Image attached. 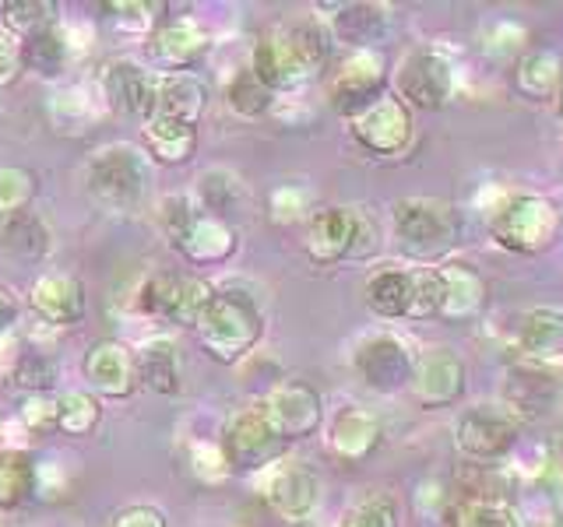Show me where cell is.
Masks as SVG:
<instances>
[{
    "label": "cell",
    "mask_w": 563,
    "mask_h": 527,
    "mask_svg": "<svg viewBox=\"0 0 563 527\" xmlns=\"http://www.w3.org/2000/svg\"><path fill=\"white\" fill-rule=\"evenodd\" d=\"M88 193L106 211H137L148 198L152 166L148 155L134 145H106L88 162Z\"/></svg>",
    "instance_id": "obj_5"
},
{
    "label": "cell",
    "mask_w": 563,
    "mask_h": 527,
    "mask_svg": "<svg viewBox=\"0 0 563 527\" xmlns=\"http://www.w3.org/2000/svg\"><path fill=\"white\" fill-rule=\"evenodd\" d=\"M0 254L18 264H40L49 254V228L35 211L0 222Z\"/></svg>",
    "instance_id": "obj_31"
},
{
    "label": "cell",
    "mask_w": 563,
    "mask_h": 527,
    "mask_svg": "<svg viewBox=\"0 0 563 527\" xmlns=\"http://www.w3.org/2000/svg\"><path fill=\"white\" fill-rule=\"evenodd\" d=\"M0 527H8V524H4V520H0Z\"/></svg>",
    "instance_id": "obj_56"
},
{
    "label": "cell",
    "mask_w": 563,
    "mask_h": 527,
    "mask_svg": "<svg viewBox=\"0 0 563 527\" xmlns=\"http://www.w3.org/2000/svg\"><path fill=\"white\" fill-rule=\"evenodd\" d=\"M563 75V57L553 49H525L510 70V85L528 102H553Z\"/></svg>",
    "instance_id": "obj_28"
},
{
    "label": "cell",
    "mask_w": 563,
    "mask_h": 527,
    "mask_svg": "<svg viewBox=\"0 0 563 527\" xmlns=\"http://www.w3.org/2000/svg\"><path fill=\"white\" fill-rule=\"evenodd\" d=\"M515 345L521 359H550L563 345V310L560 306H532L521 313Z\"/></svg>",
    "instance_id": "obj_30"
},
{
    "label": "cell",
    "mask_w": 563,
    "mask_h": 527,
    "mask_svg": "<svg viewBox=\"0 0 563 527\" xmlns=\"http://www.w3.org/2000/svg\"><path fill=\"white\" fill-rule=\"evenodd\" d=\"M363 299L380 321H409L412 313V271L401 268H380L366 278Z\"/></svg>",
    "instance_id": "obj_29"
},
{
    "label": "cell",
    "mask_w": 563,
    "mask_h": 527,
    "mask_svg": "<svg viewBox=\"0 0 563 527\" xmlns=\"http://www.w3.org/2000/svg\"><path fill=\"white\" fill-rule=\"evenodd\" d=\"M158 75V70H155ZM208 105V85L190 75V70H176V75H158L155 78V113L173 116L198 127V120Z\"/></svg>",
    "instance_id": "obj_26"
},
{
    "label": "cell",
    "mask_w": 563,
    "mask_h": 527,
    "mask_svg": "<svg viewBox=\"0 0 563 527\" xmlns=\"http://www.w3.org/2000/svg\"><path fill=\"white\" fill-rule=\"evenodd\" d=\"M236 246H240L236 228L225 218L205 215L201 211V215L194 218V225L184 233V239L176 243V250H180L190 264H198V268H211V264H225L233 257Z\"/></svg>",
    "instance_id": "obj_25"
},
{
    "label": "cell",
    "mask_w": 563,
    "mask_h": 527,
    "mask_svg": "<svg viewBox=\"0 0 563 527\" xmlns=\"http://www.w3.org/2000/svg\"><path fill=\"white\" fill-rule=\"evenodd\" d=\"M328 450L331 457H339L342 464H363L366 457H374L384 429L380 418L363 408V404H342L339 412L328 418Z\"/></svg>",
    "instance_id": "obj_18"
},
{
    "label": "cell",
    "mask_w": 563,
    "mask_h": 527,
    "mask_svg": "<svg viewBox=\"0 0 563 527\" xmlns=\"http://www.w3.org/2000/svg\"><path fill=\"white\" fill-rule=\"evenodd\" d=\"M257 489H261L264 506L286 524L310 520L317 503H321V479H317V471L307 461H299V457H278L275 464L261 471Z\"/></svg>",
    "instance_id": "obj_9"
},
{
    "label": "cell",
    "mask_w": 563,
    "mask_h": 527,
    "mask_svg": "<svg viewBox=\"0 0 563 527\" xmlns=\"http://www.w3.org/2000/svg\"><path fill=\"white\" fill-rule=\"evenodd\" d=\"M240 201H243V183H240L236 172H229V169H208V172H201V180H198V208L205 211V215L225 218Z\"/></svg>",
    "instance_id": "obj_37"
},
{
    "label": "cell",
    "mask_w": 563,
    "mask_h": 527,
    "mask_svg": "<svg viewBox=\"0 0 563 527\" xmlns=\"http://www.w3.org/2000/svg\"><path fill=\"white\" fill-rule=\"evenodd\" d=\"M141 137H145V152L148 158L163 166H184L198 152V127L173 116H148L141 123Z\"/></svg>",
    "instance_id": "obj_27"
},
{
    "label": "cell",
    "mask_w": 563,
    "mask_h": 527,
    "mask_svg": "<svg viewBox=\"0 0 563 527\" xmlns=\"http://www.w3.org/2000/svg\"><path fill=\"white\" fill-rule=\"evenodd\" d=\"M342 527H401L398 503L387 492H369V496L345 509Z\"/></svg>",
    "instance_id": "obj_43"
},
{
    "label": "cell",
    "mask_w": 563,
    "mask_h": 527,
    "mask_svg": "<svg viewBox=\"0 0 563 527\" xmlns=\"http://www.w3.org/2000/svg\"><path fill=\"white\" fill-rule=\"evenodd\" d=\"M268 211H272V222H278V225L303 222V218H310V190L303 183H282L272 190Z\"/></svg>",
    "instance_id": "obj_45"
},
{
    "label": "cell",
    "mask_w": 563,
    "mask_h": 527,
    "mask_svg": "<svg viewBox=\"0 0 563 527\" xmlns=\"http://www.w3.org/2000/svg\"><path fill=\"white\" fill-rule=\"evenodd\" d=\"M211 295H216V289H211L205 278L163 271L145 281V289H141V310L155 316V321L194 327Z\"/></svg>",
    "instance_id": "obj_14"
},
{
    "label": "cell",
    "mask_w": 563,
    "mask_h": 527,
    "mask_svg": "<svg viewBox=\"0 0 563 527\" xmlns=\"http://www.w3.org/2000/svg\"><path fill=\"white\" fill-rule=\"evenodd\" d=\"M201 348L211 359L222 366H233L246 359L254 351V345L264 334V313L254 303V295H246L240 289H216V295L208 299V306L201 310L198 324H194Z\"/></svg>",
    "instance_id": "obj_2"
},
{
    "label": "cell",
    "mask_w": 563,
    "mask_h": 527,
    "mask_svg": "<svg viewBox=\"0 0 563 527\" xmlns=\"http://www.w3.org/2000/svg\"><path fill=\"white\" fill-rule=\"evenodd\" d=\"M155 70H145L134 60H113L102 70V96L113 113L137 116L145 123L155 116Z\"/></svg>",
    "instance_id": "obj_21"
},
{
    "label": "cell",
    "mask_w": 563,
    "mask_h": 527,
    "mask_svg": "<svg viewBox=\"0 0 563 527\" xmlns=\"http://www.w3.org/2000/svg\"><path fill=\"white\" fill-rule=\"evenodd\" d=\"M225 102H229V110H233L236 116H243V120H261V116H268V113H272L275 92L254 75L251 67H243L240 75H236L233 81H229V88H225Z\"/></svg>",
    "instance_id": "obj_36"
},
{
    "label": "cell",
    "mask_w": 563,
    "mask_h": 527,
    "mask_svg": "<svg viewBox=\"0 0 563 527\" xmlns=\"http://www.w3.org/2000/svg\"><path fill=\"white\" fill-rule=\"evenodd\" d=\"M57 4L53 0H4L0 4V18H4V29L14 35L18 43L32 40L46 29L57 25Z\"/></svg>",
    "instance_id": "obj_35"
},
{
    "label": "cell",
    "mask_w": 563,
    "mask_h": 527,
    "mask_svg": "<svg viewBox=\"0 0 563 527\" xmlns=\"http://www.w3.org/2000/svg\"><path fill=\"white\" fill-rule=\"evenodd\" d=\"M412 366H416V351L391 330L369 334V338H363L356 351H352V373L360 377L363 386H369V391H377V394L409 391Z\"/></svg>",
    "instance_id": "obj_11"
},
{
    "label": "cell",
    "mask_w": 563,
    "mask_h": 527,
    "mask_svg": "<svg viewBox=\"0 0 563 527\" xmlns=\"http://www.w3.org/2000/svg\"><path fill=\"white\" fill-rule=\"evenodd\" d=\"M219 447H222L229 471L261 474L268 464H275L278 457H286L289 444L272 429V422H268V415H264L261 401H257V404H251V408L236 412L233 418L225 422Z\"/></svg>",
    "instance_id": "obj_8"
},
{
    "label": "cell",
    "mask_w": 563,
    "mask_h": 527,
    "mask_svg": "<svg viewBox=\"0 0 563 527\" xmlns=\"http://www.w3.org/2000/svg\"><path fill=\"white\" fill-rule=\"evenodd\" d=\"M440 271H444V313H440V324L479 321L489 303L486 278L475 271L472 264H462V260L440 264Z\"/></svg>",
    "instance_id": "obj_23"
},
{
    "label": "cell",
    "mask_w": 563,
    "mask_h": 527,
    "mask_svg": "<svg viewBox=\"0 0 563 527\" xmlns=\"http://www.w3.org/2000/svg\"><path fill=\"white\" fill-rule=\"evenodd\" d=\"M85 380L92 383V391L102 394V397H113V401H123L131 397L141 380H137V356L123 345V341H96L88 348L85 356Z\"/></svg>",
    "instance_id": "obj_19"
},
{
    "label": "cell",
    "mask_w": 563,
    "mask_h": 527,
    "mask_svg": "<svg viewBox=\"0 0 563 527\" xmlns=\"http://www.w3.org/2000/svg\"><path fill=\"white\" fill-rule=\"evenodd\" d=\"M22 53H18V46L8 40V35H0V88H8L18 81V75H22Z\"/></svg>",
    "instance_id": "obj_50"
},
{
    "label": "cell",
    "mask_w": 563,
    "mask_h": 527,
    "mask_svg": "<svg viewBox=\"0 0 563 527\" xmlns=\"http://www.w3.org/2000/svg\"><path fill=\"white\" fill-rule=\"evenodd\" d=\"M560 233V211L539 193H510L489 211V236L507 254L536 257L550 250Z\"/></svg>",
    "instance_id": "obj_4"
},
{
    "label": "cell",
    "mask_w": 563,
    "mask_h": 527,
    "mask_svg": "<svg viewBox=\"0 0 563 527\" xmlns=\"http://www.w3.org/2000/svg\"><path fill=\"white\" fill-rule=\"evenodd\" d=\"M29 303L35 310L43 324L49 327H75L81 316H85V285L75 274H64V271H49L43 278H35V285L29 292Z\"/></svg>",
    "instance_id": "obj_22"
},
{
    "label": "cell",
    "mask_w": 563,
    "mask_h": 527,
    "mask_svg": "<svg viewBox=\"0 0 563 527\" xmlns=\"http://www.w3.org/2000/svg\"><path fill=\"white\" fill-rule=\"evenodd\" d=\"M208 49V32L201 29L198 18H169L148 35V57L158 67V75H176L198 64Z\"/></svg>",
    "instance_id": "obj_20"
},
{
    "label": "cell",
    "mask_w": 563,
    "mask_h": 527,
    "mask_svg": "<svg viewBox=\"0 0 563 527\" xmlns=\"http://www.w3.org/2000/svg\"><path fill=\"white\" fill-rule=\"evenodd\" d=\"M560 422H563V397H560Z\"/></svg>",
    "instance_id": "obj_55"
},
{
    "label": "cell",
    "mask_w": 563,
    "mask_h": 527,
    "mask_svg": "<svg viewBox=\"0 0 563 527\" xmlns=\"http://www.w3.org/2000/svg\"><path fill=\"white\" fill-rule=\"evenodd\" d=\"M451 527H521V517L504 500H462L451 509Z\"/></svg>",
    "instance_id": "obj_39"
},
{
    "label": "cell",
    "mask_w": 563,
    "mask_h": 527,
    "mask_svg": "<svg viewBox=\"0 0 563 527\" xmlns=\"http://www.w3.org/2000/svg\"><path fill=\"white\" fill-rule=\"evenodd\" d=\"M331 35L339 43H345L352 53L356 49H377V43H384L387 25H391V14H387L384 4H369V0H360V4H334L331 8Z\"/></svg>",
    "instance_id": "obj_24"
},
{
    "label": "cell",
    "mask_w": 563,
    "mask_h": 527,
    "mask_svg": "<svg viewBox=\"0 0 563 527\" xmlns=\"http://www.w3.org/2000/svg\"><path fill=\"white\" fill-rule=\"evenodd\" d=\"M331 35L317 22H286L254 43L251 70L272 92H296L313 81L328 64Z\"/></svg>",
    "instance_id": "obj_1"
},
{
    "label": "cell",
    "mask_w": 563,
    "mask_h": 527,
    "mask_svg": "<svg viewBox=\"0 0 563 527\" xmlns=\"http://www.w3.org/2000/svg\"><path fill=\"white\" fill-rule=\"evenodd\" d=\"M22 351H25V345L14 334V327L0 330V380H8L14 373V366H18V359H22Z\"/></svg>",
    "instance_id": "obj_51"
},
{
    "label": "cell",
    "mask_w": 563,
    "mask_h": 527,
    "mask_svg": "<svg viewBox=\"0 0 563 527\" xmlns=\"http://www.w3.org/2000/svg\"><path fill=\"white\" fill-rule=\"evenodd\" d=\"M110 527H169L166 524V514L158 506H145V503H137V506H123L113 514Z\"/></svg>",
    "instance_id": "obj_49"
},
{
    "label": "cell",
    "mask_w": 563,
    "mask_h": 527,
    "mask_svg": "<svg viewBox=\"0 0 563 527\" xmlns=\"http://www.w3.org/2000/svg\"><path fill=\"white\" fill-rule=\"evenodd\" d=\"M35 482H40V471H35L32 453L0 447V509L29 503L35 496Z\"/></svg>",
    "instance_id": "obj_34"
},
{
    "label": "cell",
    "mask_w": 563,
    "mask_h": 527,
    "mask_svg": "<svg viewBox=\"0 0 563 527\" xmlns=\"http://www.w3.org/2000/svg\"><path fill=\"white\" fill-rule=\"evenodd\" d=\"M102 418V404L88 391H67L57 397V433L64 436H88Z\"/></svg>",
    "instance_id": "obj_38"
},
{
    "label": "cell",
    "mask_w": 563,
    "mask_h": 527,
    "mask_svg": "<svg viewBox=\"0 0 563 527\" xmlns=\"http://www.w3.org/2000/svg\"><path fill=\"white\" fill-rule=\"evenodd\" d=\"M0 436H4V415H0Z\"/></svg>",
    "instance_id": "obj_54"
},
{
    "label": "cell",
    "mask_w": 563,
    "mask_h": 527,
    "mask_svg": "<svg viewBox=\"0 0 563 527\" xmlns=\"http://www.w3.org/2000/svg\"><path fill=\"white\" fill-rule=\"evenodd\" d=\"M521 426L504 401H479L454 418V447L472 464H497L515 453Z\"/></svg>",
    "instance_id": "obj_6"
},
{
    "label": "cell",
    "mask_w": 563,
    "mask_h": 527,
    "mask_svg": "<svg viewBox=\"0 0 563 527\" xmlns=\"http://www.w3.org/2000/svg\"><path fill=\"white\" fill-rule=\"evenodd\" d=\"M18 53H22V67L32 70L40 78H60L67 57H70V43H67V32L60 25H53L32 40L18 43Z\"/></svg>",
    "instance_id": "obj_33"
},
{
    "label": "cell",
    "mask_w": 563,
    "mask_h": 527,
    "mask_svg": "<svg viewBox=\"0 0 563 527\" xmlns=\"http://www.w3.org/2000/svg\"><path fill=\"white\" fill-rule=\"evenodd\" d=\"M35 176L22 166H0V222L32 211L35 201Z\"/></svg>",
    "instance_id": "obj_41"
},
{
    "label": "cell",
    "mask_w": 563,
    "mask_h": 527,
    "mask_svg": "<svg viewBox=\"0 0 563 527\" xmlns=\"http://www.w3.org/2000/svg\"><path fill=\"white\" fill-rule=\"evenodd\" d=\"M440 313H444V271H440V264L416 268L409 321H440Z\"/></svg>",
    "instance_id": "obj_40"
},
{
    "label": "cell",
    "mask_w": 563,
    "mask_h": 527,
    "mask_svg": "<svg viewBox=\"0 0 563 527\" xmlns=\"http://www.w3.org/2000/svg\"><path fill=\"white\" fill-rule=\"evenodd\" d=\"M525 29L518 22H507V18H497V22H486L483 29V46L489 53H504V49H518L525 43Z\"/></svg>",
    "instance_id": "obj_48"
},
{
    "label": "cell",
    "mask_w": 563,
    "mask_h": 527,
    "mask_svg": "<svg viewBox=\"0 0 563 527\" xmlns=\"http://www.w3.org/2000/svg\"><path fill=\"white\" fill-rule=\"evenodd\" d=\"M14 316H18V306H14V299H11V292H8L4 285H0V330H11Z\"/></svg>",
    "instance_id": "obj_52"
},
{
    "label": "cell",
    "mask_w": 563,
    "mask_h": 527,
    "mask_svg": "<svg viewBox=\"0 0 563 527\" xmlns=\"http://www.w3.org/2000/svg\"><path fill=\"white\" fill-rule=\"evenodd\" d=\"M553 102H556V116L563 120V75H560V88H556V99Z\"/></svg>",
    "instance_id": "obj_53"
},
{
    "label": "cell",
    "mask_w": 563,
    "mask_h": 527,
    "mask_svg": "<svg viewBox=\"0 0 563 527\" xmlns=\"http://www.w3.org/2000/svg\"><path fill=\"white\" fill-rule=\"evenodd\" d=\"M349 131L363 152L377 155V158H391V155H401L412 145L416 123H412L409 105H405L395 92H387L384 99H377L374 105H369V110L352 116Z\"/></svg>",
    "instance_id": "obj_15"
},
{
    "label": "cell",
    "mask_w": 563,
    "mask_h": 527,
    "mask_svg": "<svg viewBox=\"0 0 563 527\" xmlns=\"http://www.w3.org/2000/svg\"><path fill=\"white\" fill-rule=\"evenodd\" d=\"M11 380L22 386L25 394H49V386L57 383V359L46 356L40 348H25Z\"/></svg>",
    "instance_id": "obj_42"
},
{
    "label": "cell",
    "mask_w": 563,
    "mask_h": 527,
    "mask_svg": "<svg viewBox=\"0 0 563 527\" xmlns=\"http://www.w3.org/2000/svg\"><path fill=\"white\" fill-rule=\"evenodd\" d=\"M264 415H268L272 429L296 444V439H310L317 429L324 426V401L317 394V386L307 380H282L272 386V394L261 401Z\"/></svg>",
    "instance_id": "obj_16"
},
{
    "label": "cell",
    "mask_w": 563,
    "mask_h": 527,
    "mask_svg": "<svg viewBox=\"0 0 563 527\" xmlns=\"http://www.w3.org/2000/svg\"><path fill=\"white\" fill-rule=\"evenodd\" d=\"M384 96H387V64L380 49L349 53L328 85V99L334 105V113H342L345 120L360 116Z\"/></svg>",
    "instance_id": "obj_12"
},
{
    "label": "cell",
    "mask_w": 563,
    "mask_h": 527,
    "mask_svg": "<svg viewBox=\"0 0 563 527\" xmlns=\"http://www.w3.org/2000/svg\"><path fill=\"white\" fill-rule=\"evenodd\" d=\"M465 386H468V369L454 348L430 345L416 351L409 394L422 412L454 408V404L465 397Z\"/></svg>",
    "instance_id": "obj_10"
},
{
    "label": "cell",
    "mask_w": 563,
    "mask_h": 527,
    "mask_svg": "<svg viewBox=\"0 0 563 527\" xmlns=\"http://www.w3.org/2000/svg\"><path fill=\"white\" fill-rule=\"evenodd\" d=\"M18 415H22L25 429L35 436H49L57 433V397L49 394H25L18 404Z\"/></svg>",
    "instance_id": "obj_46"
},
{
    "label": "cell",
    "mask_w": 563,
    "mask_h": 527,
    "mask_svg": "<svg viewBox=\"0 0 563 527\" xmlns=\"http://www.w3.org/2000/svg\"><path fill=\"white\" fill-rule=\"evenodd\" d=\"M395 96L419 113H437L454 99V67L433 49L409 53L395 70Z\"/></svg>",
    "instance_id": "obj_13"
},
{
    "label": "cell",
    "mask_w": 563,
    "mask_h": 527,
    "mask_svg": "<svg viewBox=\"0 0 563 527\" xmlns=\"http://www.w3.org/2000/svg\"><path fill=\"white\" fill-rule=\"evenodd\" d=\"M137 380L148 386V391L173 397L180 394V356H176V345L166 338H155L141 348L137 356Z\"/></svg>",
    "instance_id": "obj_32"
},
{
    "label": "cell",
    "mask_w": 563,
    "mask_h": 527,
    "mask_svg": "<svg viewBox=\"0 0 563 527\" xmlns=\"http://www.w3.org/2000/svg\"><path fill=\"white\" fill-rule=\"evenodd\" d=\"M374 225L360 208H317L307 218L303 250L313 264H339L349 257H366L377 246Z\"/></svg>",
    "instance_id": "obj_7"
},
{
    "label": "cell",
    "mask_w": 563,
    "mask_h": 527,
    "mask_svg": "<svg viewBox=\"0 0 563 527\" xmlns=\"http://www.w3.org/2000/svg\"><path fill=\"white\" fill-rule=\"evenodd\" d=\"M106 11H110V18L120 25V29H134V32H145L152 22H155V8L152 4H141V0H110L106 4Z\"/></svg>",
    "instance_id": "obj_47"
},
{
    "label": "cell",
    "mask_w": 563,
    "mask_h": 527,
    "mask_svg": "<svg viewBox=\"0 0 563 527\" xmlns=\"http://www.w3.org/2000/svg\"><path fill=\"white\" fill-rule=\"evenodd\" d=\"M563 397V380L550 366V359H518L507 366L504 377V404L515 412L521 422L542 415Z\"/></svg>",
    "instance_id": "obj_17"
},
{
    "label": "cell",
    "mask_w": 563,
    "mask_h": 527,
    "mask_svg": "<svg viewBox=\"0 0 563 527\" xmlns=\"http://www.w3.org/2000/svg\"><path fill=\"white\" fill-rule=\"evenodd\" d=\"M391 228L395 239L412 260H422L430 268L462 236V218L451 201L440 198H398L391 204Z\"/></svg>",
    "instance_id": "obj_3"
},
{
    "label": "cell",
    "mask_w": 563,
    "mask_h": 527,
    "mask_svg": "<svg viewBox=\"0 0 563 527\" xmlns=\"http://www.w3.org/2000/svg\"><path fill=\"white\" fill-rule=\"evenodd\" d=\"M198 215H201V208L194 198H187V193H169V198L158 201V228H163V236L169 239L173 250Z\"/></svg>",
    "instance_id": "obj_44"
}]
</instances>
